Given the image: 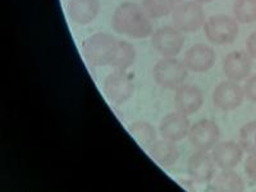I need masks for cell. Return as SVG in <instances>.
Wrapping results in <instances>:
<instances>
[{"instance_id":"9a60e30c","label":"cell","mask_w":256,"mask_h":192,"mask_svg":"<svg viewBox=\"0 0 256 192\" xmlns=\"http://www.w3.org/2000/svg\"><path fill=\"white\" fill-rule=\"evenodd\" d=\"M244 152V148L240 144L233 141H223L214 146L212 155L218 168L233 169L241 163Z\"/></svg>"},{"instance_id":"8fae6325","label":"cell","mask_w":256,"mask_h":192,"mask_svg":"<svg viewBox=\"0 0 256 192\" xmlns=\"http://www.w3.org/2000/svg\"><path fill=\"white\" fill-rule=\"evenodd\" d=\"M216 162L212 155L208 152H198L190 156L187 163V173L194 182L198 184H208L216 176Z\"/></svg>"},{"instance_id":"ba28073f","label":"cell","mask_w":256,"mask_h":192,"mask_svg":"<svg viewBox=\"0 0 256 192\" xmlns=\"http://www.w3.org/2000/svg\"><path fill=\"white\" fill-rule=\"evenodd\" d=\"M220 137V128L214 120H200L192 124L188 132L191 146L198 152H209L218 144Z\"/></svg>"},{"instance_id":"277c9868","label":"cell","mask_w":256,"mask_h":192,"mask_svg":"<svg viewBox=\"0 0 256 192\" xmlns=\"http://www.w3.org/2000/svg\"><path fill=\"white\" fill-rule=\"evenodd\" d=\"M172 22L173 26L177 27L184 34L198 31L201 27H204L206 22L202 4L195 0L182 2L172 12Z\"/></svg>"},{"instance_id":"7c38bea8","label":"cell","mask_w":256,"mask_h":192,"mask_svg":"<svg viewBox=\"0 0 256 192\" xmlns=\"http://www.w3.org/2000/svg\"><path fill=\"white\" fill-rule=\"evenodd\" d=\"M216 50L205 44H195L184 52V62L187 70L195 73H204L212 70L216 63Z\"/></svg>"},{"instance_id":"44dd1931","label":"cell","mask_w":256,"mask_h":192,"mask_svg":"<svg viewBox=\"0 0 256 192\" xmlns=\"http://www.w3.org/2000/svg\"><path fill=\"white\" fill-rule=\"evenodd\" d=\"M180 3H182V0H142L141 6L152 20H159L172 14L174 8Z\"/></svg>"},{"instance_id":"5b68a950","label":"cell","mask_w":256,"mask_h":192,"mask_svg":"<svg viewBox=\"0 0 256 192\" xmlns=\"http://www.w3.org/2000/svg\"><path fill=\"white\" fill-rule=\"evenodd\" d=\"M205 36L216 45H227L233 42L238 36V22L230 16H212L204 24Z\"/></svg>"},{"instance_id":"9c48e42d","label":"cell","mask_w":256,"mask_h":192,"mask_svg":"<svg viewBox=\"0 0 256 192\" xmlns=\"http://www.w3.org/2000/svg\"><path fill=\"white\" fill-rule=\"evenodd\" d=\"M244 91L238 82L224 81L212 91V102L219 110L232 112L240 108L244 100Z\"/></svg>"},{"instance_id":"484cf974","label":"cell","mask_w":256,"mask_h":192,"mask_svg":"<svg viewBox=\"0 0 256 192\" xmlns=\"http://www.w3.org/2000/svg\"><path fill=\"white\" fill-rule=\"evenodd\" d=\"M246 52L251 56V58L256 59V31L252 32L246 41Z\"/></svg>"},{"instance_id":"2e32d148","label":"cell","mask_w":256,"mask_h":192,"mask_svg":"<svg viewBox=\"0 0 256 192\" xmlns=\"http://www.w3.org/2000/svg\"><path fill=\"white\" fill-rule=\"evenodd\" d=\"M100 12L99 0H70L67 14L77 24H88L96 20Z\"/></svg>"},{"instance_id":"6da1fadb","label":"cell","mask_w":256,"mask_h":192,"mask_svg":"<svg viewBox=\"0 0 256 192\" xmlns=\"http://www.w3.org/2000/svg\"><path fill=\"white\" fill-rule=\"evenodd\" d=\"M112 27L120 35L136 40L152 35V20L142 6L134 2H124L116 6L112 16Z\"/></svg>"},{"instance_id":"8992f818","label":"cell","mask_w":256,"mask_h":192,"mask_svg":"<svg viewBox=\"0 0 256 192\" xmlns=\"http://www.w3.org/2000/svg\"><path fill=\"white\" fill-rule=\"evenodd\" d=\"M102 90L112 102L116 105L124 104L134 92V77L127 70H116L105 77Z\"/></svg>"},{"instance_id":"5bb4252c","label":"cell","mask_w":256,"mask_h":192,"mask_svg":"<svg viewBox=\"0 0 256 192\" xmlns=\"http://www.w3.org/2000/svg\"><path fill=\"white\" fill-rule=\"evenodd\" d=\"M204 104L202 91L195 84H184L176 90L174 105L176 109L186 116L198 113Z\"/></svg>"},{"instance_id":"d4e9b609","label":"cell","mask_w":256,"mask_h":192,"mask_svg":"<svg viewBox=\"0 0 256 192\" xmlns=\"http://www.w3.org/2000/svg\"><path fill=\"white\" fill-rule=\"evenodd\" d=\"M244 172L248 177L256 184V152L248 154V159L244 162Z\"/></svg>"},{"instance_id":"603a6c76","label":"cell","mask_w":256,"mask_h":192,"mask_svg":"<svg viewBox=\"0 0 256 192\" xmlns=\"http://www.w3.org/2000/svg\"><path fill=\"white\" fill-rule=\"evenodd\" d=\"M238 144L244 152L254 154L256 152V122H248L240 130Z\"/></svg>"},{"instance_id":"3957f363","label":"cell","mask_w":256,"mask_h":192,"mask_svg":"<svg viewBox=\"0 0 256 192\" xmlns=\"http://www.w3.org/2000/svg\"><path fill=\"white\" fill-rule=\"evenodd\" d=\"M187 76H188V70L184 62L176 58L160 59L152 70V77L155 82L160 88L166 90H177L184 84Z\"/></svg>"},{"instance_id":"e0dca14e","label":"cell","mask_w":256,"mask_h":192,"mask_svg":"<svg viewBox=\"0 0 256 192\" xmlns=\"http://www.w3.org/2000/svg\"><path fill=\"white\" fill-rule=\"evenodd\" d=\"M148 150V155L156 162L159 166L168 168V166H174L180 159V148L176 145V142L163 138V140H156L152 144Z\"/></svg>"},{"instance_id":"d6986e66","label":"cell","mask_w":256,"mask_h":192,"mask_svg":"<svg viewBox=\"0 0 256 192\" xmlns=\"http://www.w3.org/2000/svg\"><path fill=\"white\" fill-rule=\"evenodd\" d=\"M128 132L131 134L138 145L148 148L156 141V131L152 124L145 120H137L128 127Z\"/></svg>"},{"instance_id":"ac0fdd59","label":"cell","mask_w":256,"mask_h":192,"mask_svg":"<svg viewBox=\"0 0 256 192\" xmlns=\"http://www.w3.org/2000/svg\"><path fill=\"white\" fill-rule=\"evenodd\" d=\"M212 190L214 191H244V184L241 176L232 169H222L212 180Z\"/></svg>"},{"instance_id":"30bf717a","label":"cell","mask_w":256,"mask_h":192,"mask_svg":"<svg viewBox=\"0 0 256 192\" xmlns=\"http://www.w3.org/2000/svg\"><path fill=\"white\" fill-rule=\"evenodd\" d=\"M223 73L228 80L234 82H241L248 78L251 70H252V58L248 52H230L223 59Z\"/></svg>"},{"instance_id":"7a4b0ae2","label":"cell","mask_w":256,"mask_h":192,"mask_svg":"<svg viewBox=\"0 0 256 192\" xmlns=\"http://www.w3.org/2000/svg\"><path fill=\"white\" fill-rule=\"evenodd\" d=\"M118 41L106 32H98L82 42V54L92 67L110 66L118 49Z\"/></svg>"},{"instance_id":"52a82bcc","label":"cell","mask_w":256,"mask_h":192,"mask_svg":"<svg viewBox=\"0 0 256 192\" xmlns=\"http://www.w3.org/2000/svg\"><path fill=\"white\" fill-rule=\"evenodd\" d=\"M184 44V32L174 26L160 27L152 35V48L163 58H176Z\"/></svg>"},{"instance_id":"4316f807","label":"cell","mask_w":256,"mask_h":192,"mask_svg":"<svg viewBox=\"0 0 256 192\" xmlns=\"http://www.w3.org/2000/svg\"><path fill=\"white\" fill-rule=\"evenodd\" d=\"M195 2H198V3L200 4H208L210 3V2H212V0H195Z\"/></svg>"},{"instance_id":"4fadbf2b","label":"cell","mask_w":256,"mask_h":192,"mask_svg":"<svg viewBox=\"0 0 256 192\" xmlns=\"http://www.w3.org/2000/svg\"><path fill=\"white\" fill-rule=\"evenodd\" d=\"M187 116H188L178 110L166 114L159 126V132L162 137L166 140L178 142L188 136L191 124Z\"/></svg>"},{"instance_id":"7402d4cb","label":"cell","mask_w":256,"mask_h":192,"mask_svg":"<svg viewBox=\"0 0 256 192\" xmlns=\"http://www.w3.org/2000/svg\"><path fill=\"white\" fill-rule=\"evenodd\" d=\"M233 17L238 24H252L256 20V0H234Z\"/></svg>"},{"instance_id":"ffe728a7","label":"cell","mask_w":256,"mask_h":192,"mask_svg":"<svg viewBox=\"0 0 256 192\" xmlns=\"http://www.w3.org/2000/svg\"><path fill=\"white\" fill-rule=\"evenodd\" d=\"M136 56V49L134 45L130 44L128 41H118V49H116V56L112 62L110 67L116 70H127L131 66H134Z\"/></svg>"},{"instance_id":"cb8c5ba5","label":"cell","mask_w":256,"mask_h":192,"mask_svg":"<svg viewBox=\"0 0 256 192\" xmlns=\"http://www.w3.org/2000/svg\"><path fill=\"white\" fill-rule=\"evenodd\" d=\"M244 91L246 99H248L252 102H256V74L248 77L244 86Z\"/></svg>"}]
</instances>
